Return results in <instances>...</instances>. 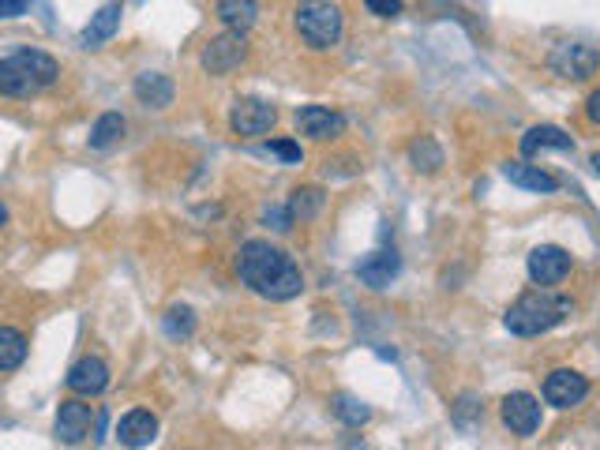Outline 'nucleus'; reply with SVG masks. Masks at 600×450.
Listing matches in <instances>:
<instances>
[{
  "label": "nucleus",
  "instance_id": "11",
  "mask_svg": "<svg viewBox=\"0 0 600 450\" xmlns=\"http://www.w3.org/2000/svg\"><path fill=\"white\" fill-rule=\"evenodd\" d=\"M90 424H94V413H90V405H83L79 398H68V402H60L57 409V439L60 443H83L90 435Z\"/></svg>",
  "mask_w": 600,
  "mask_h": 450
},
{
  "label": "nucleus",
  "instance_id": "25",
  "mask_svg": "<svg viewBox=\"0 0 600 450\" xmlns=\"http://www.w3.org/2000/svg\"><path fill=\"white\" fill-rule=\"evenodd\" d=\"M330 409H334L349 428H360V424H368V417H372V409L360 402V398H353V394H338V398L330 402Z\"/></svg>",
  "mask_w": 600,
  "mask_h": 450
},
{
  "label": "nucleus",
  "instance_id": "7",
  "mask_svg": "<svg viewBox=\"0 0 600 450\" xmlns=\"http://www.w3.org/2000/svg\"><path fill=\"white\" fill-rule=\"evenodd\" d=\"M278 120V109L263 98H237L229 109V128L237 135H267Z\"/></svg>",
  "mask_w": 600,
  "mask_h": 450
},
{
  "label": "nucleus",
  "instance_id": "6",
  "mask_svg": "<svg viewBox=\"0 0 600 450\" xmlns=\"http://www.w3.org/2000/svg\"><path fill=\"white\" fill-rule=\"evenodd\" d=\"M570 267L574 263H570L567 248H559V244H540L525 259V270H529L533 285H540V289H555L570 274Z\"/></svg>",
  "mask_w": 600,
  "mask_h": 450
},
{
  "label": "nucleus",
  "instance_id": "1",
  "mask_svg": "<svg viewBox=\"0 0 600 450\" xmlns=\"http://www.w3.org/2000/svg\"><path fill=\"white\" fill-rule=\"evenodd\" d=\"M237 274L252 293L274 300V304L300 297V289H304V274H300L297 259L270 240H244L240 244Z\"/></svg>",
  "mask_w": 600,
  "mask_h": 450
},
{
  "label": "nucleus",
  "instance_id": "17",
  "mask_svg": "<svg viewBox=\"0 0 600 450\" xmlns=\"http://www.w3.org/2000/svg\"><path fill=\"white\" fill-rule=\"evenodd\" d=\"M120 15H124L120 0H109V4H102L98 12L90 15L87 27H83V45H87V49H98V45L109 42V38L117 34V27H120Z\"/></svg>",
  "mask_w": 600,
  "mask_h": 450
},
{
  "label": "nucleus",
  "instance_id": "22",
  "mask_svg": "<svg viewBox=\"0 0 600 450\" xmlns=\"http://www.w3.org/2000/svg\"><path fill=\"white\" fill-rule=\"evenodd\" d=\"M34 83L27 79V72L15 64L12 57L0 60V98H27V94H34Z\"/></svg>",
  "mask_w": 600,
  "mask_h": 450
},
{
  "label": "nucleus",
  "instance_id": "8",
  "mask_svg": "<svg viewBox=\"0 0 600 450\" xmlns=\"http://www.w3.org/2000/svg\"><path fill=\"white\" fill-rule=\"evenodd\" d=\"M589 398V379L574 368H555L548 379H544V402L555 405V409H574Z\"/></svg>",
  "mask_w": 600,
  "mask_h": 450
},
{
  "label": "nucleus",
  "instance_id": "14",
  "mask_svg": "<svg viewBox=\"0 0 600 450\" xmlns=\"http://www.w3.org/2000/svg\"><path fill=\"white\" fill-rule=\"evenodd\" d=\"M398 270H402V259H398V252L394 248H379V252L364 255L357 263V278L364 285H372V289H387L394 278H398Z\"/></svg>",
  "mask_w": 600,
  "mask_h": 450
},
{
  "label": "nucleus",
  "instance_id": "26",
  "mask_svg": "<svg viewBox=\"0 0 600 450\" xmlns=\"http://www.w3.org/2000/svg\"><path fill=\"white\" fill-rule=\"evenodd\" d=\"M323 207V192L319 188H297V192L289 195V218H315Z\"/></svg>",
  "mask_w": 600,
  "mask_h": 450
},
{
  "label": "nucleus",
  "instance_id": "32",
  "mask_svg": "<svg viewBox=\"0 0 600 450\" xmlns=\"http://www.w3.org/2000/svg\"><path fill=\"white\" fill-rule=\"evenodd\" d=\"M8 222V207H4V203H0V225Z\"/></svg>",
  "mask_w": 600,
  "mask_h": 450
},
{
  "label": "nucleus",
  "instance_id": "20",
  "mask_svg": "<svg viewBox=\"0 0 600 450\" xmlns=\"http://www.w3.org/2000/svg\"><path fill=\"white\" fill-rule=\"evenodd\" d=\"M218 19L225 23V30L248 34L259 19V0H218Z\"/></svg>",
  "mask_w": 600,
  "mask_h": 450
},
{
  "label": "nucleus",
  "instance_id": "16",
  "mask_svg": "<svg viewBox=\"0 0 600 450\" xmlns=\"http://www.w3.org/2000/svg\"><path fill=\"white\" fill-rule=\"evenodd\" d=\"M12 60L27 72V79L34 83V87H53L60 79V64L49 53H42V49H15Z\"/></svg>",
  "mask_w": 600,
  "mask_h": 450
},
{
  "label": "nucleus",
  "instance_id": "4",
  "mask_svg": "<svg viewBox=\"0 0 600 450\" xmlns=\"http://www.w3.org/2000/svg\"><path fill=\"white\" fill-rule=\"evenodd\" d=\"M597 49L585 42H559L548 53V68H552L559 79H570V83H582V79H589V75L597 72Z\"/></svg>",
  "mask_w": 600,
  "mask_h": 450
},
{
  "label": "nucleus",
  "instance_id": "9",
  "mask_svg": "<svg viewBox=\"0 0 600 450\" xmlns=\"http://www.w3.org/2000/svg\"><path fill=\"white\" fill-rule=\"evenodd\" d=\"M293 124H297V132L304 139H315V143L338 139L345 132V117L338 109H327V105H300Z\"/></svg>",
  "mask_w": 600,
  "mask_h": 450
},
{
  "label": "nucleus",
  "instance_id": "15",
  "mask_svg": "<svg viewBox=\"0 0 600 450\" xmlns=\"http://www.w3.org/2000/svg\"><path fill=\"white\" fill-rule=\"evenodd\" d=\"M132 94H135V102L147 105V109H169V105H173V94H177V87H173V79H169V75L143 72V75H135Z\"/></svg>",
  "mask_w": 600,
  "mask_h": 450
},
{
  "label": "nucleus",
  "instance_id": "12",
  "mask_svg": "<svg viewBox=\"0 0 600 450\" xmlns=\"http://www.w3.org/2000/svg\"><path fill=\"white\" fill-rule=\"evenodd\" d=\"M154 435H158V417H154L150 409H128L117 424L120 447H128V450L150 447V443H154Z\"/></svg>",
  "mask_w": 600,
  "mask_h": 450
},
{
  "label": "nucleus",
  "instance_id": "27",
  "mask_svg": "<svg viewBox=\"0 0 600 450\" xmlns=\"http://www.w3.org/2000/svg\"><path fill=\"white\" fill-rule=\"evenodd\" d=\"M192 327H195V315H192V308L188 304H173L169 308V315H165V330L173 334V338H188L192 334Z\"/></svg>",
  "mask_w": 600,
  "mask_h": 450
},
{
  "label": "nucleus",
  "instance_id": "3",
  "mask_svg": "<svg viewBox=\"0 0 600 450\" xmlns=\"http://www.w3.org/2000/svg\"><path fill=\"white\" fill-rule=\"evenodd\" d=\"M293 27L308 49H334L342 42L345 15L330 0H300L297 12H293Z\"/></svg>",
  "mask_w": 600,
  "mask_h": 450
},
{
  "label": "nucleus",
  "instance_id": "29",
  "mask_svg": "<svg viewBox=\"0 0 600 450\" xmlns=\"http://www.w3.org/2000/svg\"><path fill=\"white\" fill-rule=\"evenodd\" d=\"M368 4V12L379 15V19H394V15H402V0H364Z\"/></svg>",
  "mask_w": 600,
  "mask_h": 450
},
{
  "label": "nucleus",
  "instance_id": "31",
  "mask_svg": "<svg viewBox=\"0 0 600 450\" xmlns=\"http://www.w3.org/2000/svg\"><path fill=\"white\" fill-rule=\"evenodd\" d=\"M585 113H589V120H600V90L589 94V109H585Z\"/></svg>",
  "mask_w": 600,
  "mask_h": 450
},
{
  "label": "nucleus",
  "instance_id": "10",
  "mask_svg": "<svg viewBox=\"0 0 600 450\" xmlns=\"http://www.w3.org/2000/svg\"><path fill=\"white\" fill-rule=\"evenodd\" d=\"M499 417L514 435H533L540 428V402L525 390H514L499 402Z\"/></svg>",
  "mask_w": 600,
  "mask_h": 450
},
{
  "label": "nucleus",
  "instance_id": "18",
  "mask_svg": "<svg viewBox=\"0 0 600 450\" xmlns=\"http://www.w3.org/2000/svg\"><path fill=\"white\" fill-rule=\"evenodd\" d=\"M518 147H522L525 158H533L540 150H574V135L555 128V124H537V128H529V132L522 135Z\"/></svg>",
  "mask_w": 600,
  "mask_h": 450
},
{
  "label": "nucleus",
  "instance_id": "28",
  "mask_svg": "<svg viewBox=\"0 0 600 450\" xmlns=\"http://www.w3.org/2000/svg\"><path fill=\"white\" fill-rule=\"evenodd\" d=\"M270 150L282 158V162L297 165L300 158H304V150H300V143H293V139H270Z\"/></svg>",
  "mask_w": 600,
  "mask_h": 450
},
{
  "label": "nucleus",
  "instance_id": "24",
  "mask_svg": "<svg viewBox=\"0 0 600 450\" xmlns=\"http://www.w3.org/2000/svg\"><path fill=\"white\" fill-rule=\"evenodd\" d=\"M409 162L420 173H435L443 165V147L435 143L432 135H420V139H413V147H409Z\"/></svg>",
  "mask_w": 600,
  "mask_h": 450
},
{
  "label": "nucleus",
  "instance_id": "2",
  "mask_svg": "<svg viewBox=\"0 0 600 450\" xmlns=\"http://www.w3.org/2000/svg\"><path fill=\"white\" fill-rule=\"evenodd\" d=\"M570 312H574V300L537 285V289H529L510 304L507 315H503V327L510 334H518V338H537V334H548L552 327H559Z\"/></svg>",
  "mask_w": 600,
  "mask_h": 450
},
{
  "label": "nucleus",
  "instance_id": "23",
  "mask_svg": "<svg viewBox=\"0 0 600 450\" xmlns=\"http://www.w3.org/2000/svg\"><path fill=\"white\" fill-rule=\"evenodd\" d=\"M27 360V338L15 327H0V372H15Z\"/></svg>",
  "mask_w": 600,
  "mask_h": 450
},
{
  "label": "nucleus",
  "instance_id": "21",
  "mask_svg": "<svg viewBox=\"0 0 600 450\" xmlns=\"http://www.w3.org/2000/svg\"><path fill=\"white\" fill-rule=\"evenodd\" d=\"M124 132H128V124H124L120 113H102V117L94 120V128H90L87 143H90V150H109L124 139Z\"/></svg>",
  "mask_w": 600,
  "mask_h": 450
},
{
  "label": "nucleus",
  "instance_id": "5",
  "mask_svg": "<svg viewBox=\"0 0 600 450\" xmlns=\"http://www.w3.org/2000/svg\"><path fill=\"white\" fill-rule=\"evenodd\" d=\"M244 60H248V42H244V34L225 30V34H218V38H210V42L203 45L199 64H203V72H210V75H229V72H237Z\"/></svg>",
  "mask_w": 600,
  "mask_h": 450
},
{
  "label": "nucleus",
  "instance_id": "13",
  "mask_svg": "<svg viewBox=\"0 0 600 450\" xmlns=\"http://www.w3.org/2000/svg\"><path fill=\"white\" fill-rule=\"evenodd\" d=\"M68 387L75 394H83V398H94V394H102L109 387V364L102 357H79L72 364V372H68Z\"/></svg>",
  "mask_w": 600,
  "mask_h": 450
},
{
  "label": "nucleus",
  "instance_id": "30",
  "mask_svg": "<svg viewBox=\"0 0 600 450\" xmlns=\"http://www.w3.org/2000/svg\"><path fill=\"white\" fill-rule=\"evenodd\" d=\"M27 12V0H0V19H19Z\"/></svg>",
  "mask_w": 600,
  "mask_h": 450
},
{
  "label": "nucleus",
  "instance_id": "19",
  "mask_svg": "<svg viewBox=\"0 0 600 450\" xmlns=\"http://www.w3.org/2000/svg\"><path fill=\"white\" fill-rule=\"evenodd\" d=\"M503 177H507L514 188H525V192H555V188H559V180H555L548 169L525 165V162H507L503 165Z\"/></svg>",
  "mask_w": 600,
  "mask_h": 450
}]
</instances>
